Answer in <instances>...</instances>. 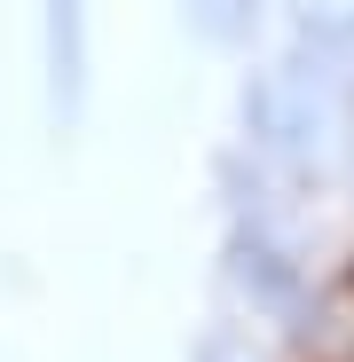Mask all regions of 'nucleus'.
Here are the masks:
<instances>
[{
	"mask_svg": "<svg viewBox=\"0 0 354 362\" xmlns=\"http://www.w3.org/2000/svg\"><path fill=\"white\" fill-rule=\"evenodd\" d=\"M40 103L55 134H79L95 110V0H32Z\"/></svg>",
	"mask_w": 354,
	"mask_h": 362,
	"instance_id": "nucleus-1",
	"label": "nucleus"
},
{
	"mask_svg": "<svg viewBox=\"0 0 354 362\" xmlns=\"http://www.w3.org/2000/svg\"><path fill=\"white\" fill-rule=\"evenodd\" d=\"M173 24H182L197 47H213V55H236L268 24V0H173Z\"/></svg>",
	"mask_w": 354,
	"mask_h": 362,
	"instance_id": "nucleus-2",
	"label": "nucleus"
}]
</instances>
